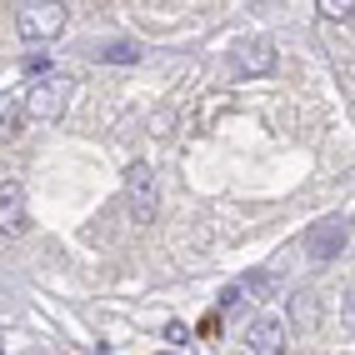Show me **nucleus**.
Masks as SVG:
<instances>
[{"mask_svg":"<svg viewBox=\"0 0 355 355\" xmlns=\"http://www.w3.org/2000/svg\"><path fill=\"white\" fill-rule=\"evenodd\" d=\"M70 96H76V76H60V70H55V76H40L26 90V115H31V121H60Z\"/></svg>","mask_w":355,"mask_h":355,"instance_id":"f257e3e1","label":"nucleus"},{"mask_svg":"<svg viewBox=\"0 0 355 355\" xmlns=\"http://www.w3.org/2000/svg\"><path fill=\"white\" fill-rule=\"evenodd\" d=\"M65 20H70V10H65V6L35 0V6H20L15 31H20V40H51V35H60V31H65Z\"/></svg>","mask_w":355,"mask_h":355,"instance_id":"f03ea898","label":"nucleus"},{"mask_svg":"<svg viewBox=\"0 0 355 355\" xmlns=\"http://www.w3.org/2000/svg\"><path fill=\"white\" fill-rule=\"evenodd\" d=\"M125 196H130V216L146 225L155 220V210H160V191H155V171L146 160H135L130 171H125Z\"/></svg>","mask_w":355,"mask_h":355,"instance_id":"7ed1b4c3","label":"nucleus"},{"mask_svg":"<svg viewBox=\"0 0 355 355\" xmlns=\"http://www.w3.org/2000/svg\"><path fill=\"white\" fill-rule=\"evenodd\" d=\"M345 241H350V230H345L340 216H330V220H320V225L305 230V250H311V260H336L345 250Z\"/></svg>","mask_w":355,"mask_h":355,"instance_id":"20e7f679","label":"nucleus"},{"mask_svg":"<svg viewBox=\"0 0 355 355\" xmlns=\"http://www.w3.org/2000/svg\"><path fill=\"white\" fill-rule=\"evenodd\" d=\"M31 216H26V185L20 180H6L0 185V235L15 241V235H26Z\"/></svg>","mask_w":355,"mask_h":355,"instance_id":"39448f33","label":"nucleus"},{"mask_svg":"<svg viewBox=\"0 0 355 355\" xmlns=\"http://www.w3.org/2000/svg\"><path fill=\"white\" fill-rule=\"evenodd\" d=\"M245 345L255 355H280V350H286V325H280L275 315H255L250 330H245Z\"/></svg>","mask_w":355,"mask_h":355,"instance_id":"423d86ee","label":"nucleus"},{"mask_svg":"<svg viewBox=\"0 0 355 355\" xmlns=\"http://www.w3.org/2000/svg\"><path fill=\"white\" fill-rule=\"evenodd\" d=\"M275 70V45L260 35V40H245L241 51H235V76H266Z\"/></svg>","mask_w":355,"mask_h":355,"instance_id":"0eeeda50","label":"nucleus"},{"mask_svg":"<svg viewBox=\"0 0 355 355\" xmlns=\"http://www.w3.org/2000/svg\"><path fill=\"white\" fill-rule=\"evenodd\" d=\"M275 291H280V275L275 270H250L241 280V295H250V300H270Z\"/></svg>","mask_w":355,"mask_h":355,"instance_id":"6e6552de","label":"nucleus"},{"mask_svg":"<svg viewBox=\"0 0 355 355\" xmlns=\"http://www.w3.org/2000/svg\"><path fill=\"white\" fill-rule=\"evenodd\" d=\"M105 65H140V55H146V51H140V45H130V40H110V45H101V51H96Z\"/></svg>","mask_w":355,"mask_h":355,"instance_id":"1a4fd4ad","label":"nucleus"},{"mask_svg":"<svg viewBox=\"0 0 355 355\" xmlns=\"http://www.w3.org/2000/svg\"><path fill=\"white\" fill-rule=\"evenodd\" d=\"M20 110H26V96L10 90V96H0V140H6L15 125H20Z\"/></svg>","mask_w":355,"mask_h":355,"instance_id":"9d476101","label":"nucleus"},{"mask_svg":"<svg viewBox=\"0 0 355 355\" xmlns=\"http://www.w3.org/2000/svg\"><path fill=\"white\" fill-rule=\"evenodd\" d=\"M291 315H295V325H305V330H315V295L305 291V295H295V305H291Z\"/></svg>","mask_w":355,"mask_h":355,"instance_id":"9b49d317","label":"nucleus"},{"mask_svg":"<svg viewBox=\"0 0 355 355\" xmlns=\"http://www.w3.org/2000/svg\"><path fill=\"white\" fill-rule=\"evenodd\" d=\"M315 10L330 15V20H350V15H355V0H320Z\"/></svg>","mask_w":355,"mask_h":355,"instance_id":"f8f14e48","label":"nucleus"},{"mask_svg":"<svg viewBox=\"0 0 355 355\" xmlns=\"http://www.w3.org/2000/svg\"><path fill=\"white\" fill-rule=\"evenodd\" d=\"M340 320H345V330H355V280H350L345 295H340Z\"/></svg>","mask_w":355,"mask_h":355,"instance_id":"ddd939ff","label":"nucleus"},{"mask_svg":"<svg viewBox=\"0 0 355 355\" xmlns=\"http://www.w3.org/2000/svg\"><path fill=\"white\" fill-rule=\"evenodd\" d=\"M235 300H241V286H225V291H220V300H216V315H225Z\"/></svg>","mask_w":355,"mask_h":355,"instance_id":"4468645a","label":"nucleus"},{"mask_svg":"<svg viewBox=\"0 0 355 355\" xmlns=\"http://www.w3.org/2000/svg\"><path fill=\"white\" fill-rule=\"evenodd\" d=\"M165 340H171V345H185V340H191V330H185V325H165Z\"/></svg>","mask_w":355,"mask_h":355,"instance_id":"2eb2a0df","label":"nucleus"},{"mask_svg":"<svg viewBox=\"0 0 355 355\" xmlns=\"http://www.w3.org/2000/svg\"><path fill=\"white\" fill-rule=\"evenodd\" d=\"M200 336H220V315H216V311H210V315L200 320Z\"/></svg>","mask_w":355,"mask_h":355,"instance_id":"dca6fc26","label":"nucleus"},{"mask_svg":"<svg viewBox=\"0 0 355 355\" xmlns=\"http://www.w3.org/2000/svg\"><path fill=\"white\" fill-rule=\"evenodd\" d=\"M160 355H175V350H160Z\"/></svg>","mask_w":355,"mask_h":355,"instance_id":"f3484780","label":"nucleus"},{"mask_svg":"<svg viewBox=\"0 0 355 355\" xmlns=\"http://www.w3.org/2000/svg\"><path fill=\"white\" fill-rule=\"evenodd\" d=\"M0 355H6V350H0Z\"/></svg>","mask_w":355,"mask_h":355,"instance_id":"a211bd4d","label":"nucleus"}]
</instances>
